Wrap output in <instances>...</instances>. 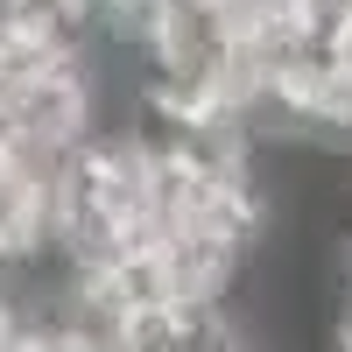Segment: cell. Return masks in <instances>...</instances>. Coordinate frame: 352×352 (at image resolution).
<instances>
[{
    "label": "cell",
    "instance_id": "1",
    "mask_svg": "<svg viewBox=\"0 0 352 352\" xmlns=\"http://www.w3.org/2000/svg\"><path fill=\"white\" fill-rule=\"evenodd\" d=\"M8 162H14V155H8V134H0V176H8Z\"/></svg>",
    "mask_w": 352,
    "mask_h": 352
}]
</instances>
